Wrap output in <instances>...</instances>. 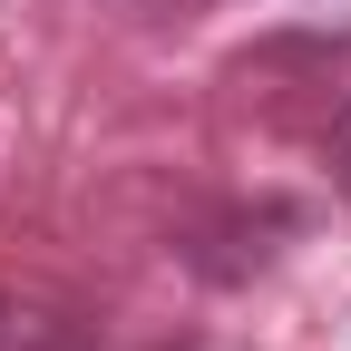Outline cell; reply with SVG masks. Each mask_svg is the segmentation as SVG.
<instances>
[]
</instances>
